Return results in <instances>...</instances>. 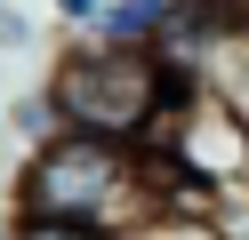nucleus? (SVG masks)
Listing matches in <instances>:
<instances>
[{
  "instance_id": "f257e3e1",
  "label": "nucleus",
  "mask_w": 249,
  "mask_h": 240,
  "mask_svg": "<svg viewBox=\"0 0 249 240\" xmlns=\"http://www.w3.org/2000/svg\"><path fill=\"white\" fill-rule=\"evenodd\" d=\"M153 208H161V192H153L145 144L56 128L17 168V216H81V224H105V232H129Z\"/></svg>"
},
{
  "instance_id": "f03ea898",
  "label": "nucleus",
  "mask_w": 249,
  "mask_h": 240,
  "mask_svg": "<svg viewBox=\"0 0 249 240\" xmlns=\"http://www.w3.org/2000/svg\"><path fill=\"white\" fill-rule=\"evenodd\" d=\"M185 88H201L193 72L161 56V48H105V40H81L49 64V104L65 128L81 136H113V144H153V128L169 120Z\"/></svg>"
},
{
  "instance_id": "7ed1b4c3",
  "label": "nucleus",
  "mask_w": 249,
  "mask_h": 240,
  "mask_svg": "<svg viewBox=\"0 0 249 240\" xmlns=\"http://www.w3.org/2000/svg\"><path fill=\"white\" fill-rule=\"evenodd\" d=\"M145 152H153V160H169L185 184L217 192V200L249 184V120H241V112H233L217 88H185L177 104H169V120L153 128Z\"/></svg>"
},
{
  "instance_id": "20e7f679",
  "label": "nucleus",
  "mask_w": 249,
  "mask_h": 240,
  "mask_svg": "<svg viewBox=\"0 0 249 240\" xmlns=\"http://www.w3.org/2000/svg\"><path fill=\"white\" fill-rule=\"evenodd\" d=\"M193 8L201 0H105L97 24H89V40H105V48H161Z\"/></svg>"
},
{
  "instance_id": "39448f33",
  "label": "nucleus",
  "mask_w": 249,
  "mask_h": 240,
  "mask_svg": "<svg viewBox=\"0 0 249 240\" xmlns=\"http://www.w3.org/2000/svg\"><path fill=\"white\" fill-rule=\"evenodd\" d=\"M121 240H233L217 216H177V208H153L145 224H129Z\"/></svg>"
},
{
  "instance_id": "423d86ee",
  "label": "nucleus",
  "mask_w": 249,
  "mask_h": 240,
  "mask_svg": "<svg viewBox=\"0 0 249 240\" xmlns=\"http://www.w3.org/2000/svg\"><path fill=\"white\" fill-rule=\"evenodd\" d=\"M8 240H121V232L81 224V216H8Z\"/></svg>"
},
{
  "instance_id": "0eeeda50",
  "label": "nucleus",
  "mask_w": 249,
  "mask_h": 240,
  "mask_svg": "<svg viewBox=\"0 0 249 240\" xmlns=\"http://www.w3.org/2000/svg\"><path fill=\"white\" fill-rule=\"evenodd\" d=\"M56 128H65V120H56V104H49V88H40V96H24V104H17V136H24V144H49Z\"/></svg>"
},
{
  "instance_id": "6e6552de",
  "label": "nucleus",
  "mask_w": 249,
  "mask_h": 240,
  "mask_svg": "<svg viewBox=\"0 0 249 240\" xmlns=\"http://www.w3.org/2000/svg\"><path fill=\"white\" fill-rule=\"evenodd\" d=\"M0 48H33V16L0 0Z\"/></svg>"
},
{
  "instance_id": "1a4fd4ad",
  "label": "nucleus",
  "mask_w": 249,
  "mask_h": 240,
  "mask_svg": "<svg viewBox=\"0 0 249 240\" xmlns=\"http://www.w3.org/2000/svg\"><path fill=\"white\" fill-rule=\"evenodd\" d=\"M97 8H105V0H56V24H72V32H89V24H97Z\"/></svg>"
},
{
  "instance_id": "9d476101",
  "label": "nucleus",
  "mask_w": 249,
  "mask_h": 240,
  "mask_svg": "<svg viewBox=\"0 0 249 240\" xmlns=\"http://www.w3.org/2000/svg\"><path fill=\"white\" fill-rule=\"evenodd\" d=\"M0 240H8V224H0Z\"/></svg>"
}]
</instances>
